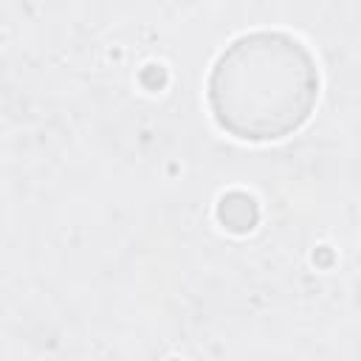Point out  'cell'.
I'll use <instances>...</instances> for the list:
<instances>
[{"label": "cell", "mask_w": 361, "mask_h": 361, "mask_svg": "<svg viewBox=\"0 0 361 361\" xmlns=\"http://www.w3.org/2000/svg\"><path fill=\"white\" fill-rule=\"evenodd\" d=\"M217 217H220V223L228 231L245 234V231H251L257 226L259 209H257V203H254L251 195H245V192H228L217 203Z\"/></svg>", "instance_id": "7a4b0ae2"}, {"label": "cell", "mask_w": 361, "mask_h": 361, "mask_svg": "<svg viewBox=\"0 0 361 361\" xmlns=\"http://www.w3.org/2000/svg\"><path fill=\"white\" fill-rule=\"evenodd\" d=\"M316 90L313 56L279 31L234 39L209 76V104L217 124L243 141H274L299 130L316 104Z\"/></svg>", "instance_id": "6da1fadb"}]
</instances>
